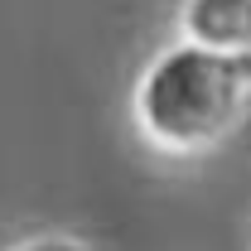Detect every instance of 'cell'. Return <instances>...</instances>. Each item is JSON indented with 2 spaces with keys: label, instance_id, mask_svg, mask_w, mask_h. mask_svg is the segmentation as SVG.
I'll return each instance as SVG.
<instances>
[{
  "label": "cell",
  "instance_id": "3957f363",
  "mask_svg": "<svg viewBox=\"0 0 251 251\" xmlns=\"http://www.w3.org/2000/svg\"><path fill=\"white\" fill-rule=\"evenodd\" d=\"M15 251H87L82 242H73V237H34V242H25V247Z\"/></svg>",
  "mask_w": 251,
  "mask_h": 251
},
{
  "label": "cell",
  "instance_id": "7a4b0ae2",
  "mask_svg": "<svg viewBox=\"0 0 251 251\" xmlns=\"http://www.w3.org/2000/svg\"><path fill=\"white\" fill-rule=\"evenodd\" d=\"M184 29L193 44L218 53H247L251 49V0H188Z\"/></svg>",
  "mask_w": 251,
  "mask_h": 251
},
{
  "label": "cell",
  "instance_id": "6da1fadb",
  "mask_svg": "<svg viewBox=\"0 0 251 251\" xmlns=\"http://www.w3.org/2000/svg\"><path fill=\"white\" fill-rule=\"evenodd\" d=\"M251 97V49L247 53H218L203 44H179L150 63L140 77V121L150 140L169 150H203L218 145L242 121Z\"/></svg>",
  "mask_w": 251,
  "mask_h": 251
}]
</instances>
